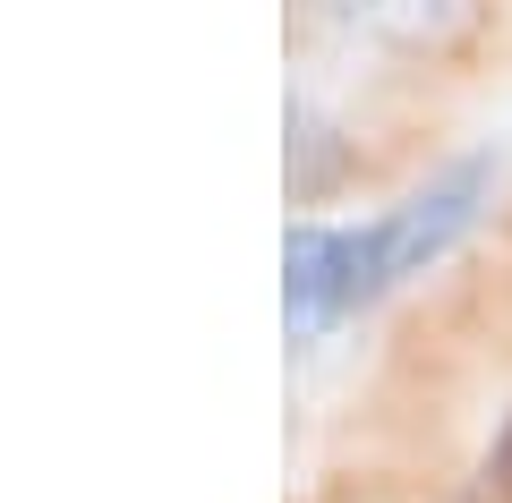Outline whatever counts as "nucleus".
<instances>
[{
  "mask_svg": "<svg viewBox=\"0 0 512 503\" xmlns=\"http://www.w3.org/2000/svg\"><path fill=\"white\" fill-rule=\"evenodd\" d=\"M478 197H487V171L461 162V171L427 180L419 197H402L384 222H367V231H291V248H282V307H291V333H325V324L376 307L393 282L427 273L461 231H470Z\"/></svg>",
  "mask_w": 512,
  "mask_h": 503,
  "instance_id": "nucleus-1",
  "label": "nucleus"
},
{
  "mask_svg": "<svg viewBox=\"0 0 512 503\" xmlns=\"http://www.w3.org/2000/svg\"><path fill=\"white\" fill-rule=\"evenodd\" d=\"M487 478H495V486L512 495V427H504V444H495V469H487Z\"/></svg>",
  "mask_w": 512,
  "mask_h": 503,
  "instance_id": "nucleus-2",
  "label": "nucleus"
}]
</instances>
